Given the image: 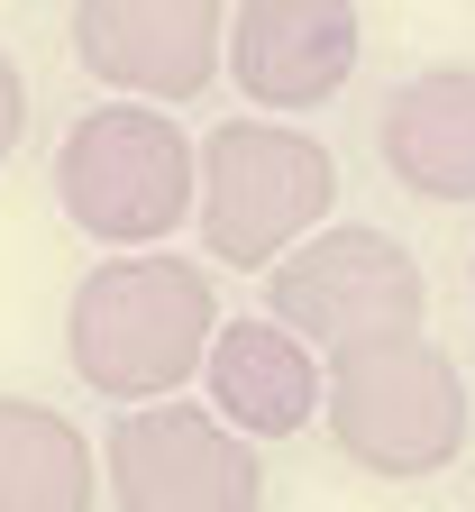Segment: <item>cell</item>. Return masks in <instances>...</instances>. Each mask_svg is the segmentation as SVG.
<instances>
[{
  "label": "cell",
  "mask_w": 475,
  "mask_h": 512,
  "mask_svg": "<svg viewBox=\"0 0 475 512\" xmlns=\"http://www.w3.org/2000/svg\"><path fill=\"white\" fill-rule=\"evenodd\" d=\"M220 330V293L211 266L192 256H101V266L74 284V311H64V357L92 384L101 403H183V384L211 357Z\"/></svg>",
  "instance_id": "obj_1"
},
{
  "label": "cell",
  "mask_w": 475,
  "mask_h": 512,
  "mask_svg": "<svg viewBox=\"0 0 475 512\" xmlns=\"http://www.w3.org/2000/svg\"><path fill=\"white\" fill-rule=\"evenodd\" d=\"M192 220L211 238V266L229 275H275L302 238L329 229L338 202V156L293 119H220L192 147Z\"/></svg>",
  "instance_id": "obj_2"
},
{
  "label": "cell",
  "mask_w": 475,
  "mask_h": 512,
  "mask_svg": "<svg viewBox=\"0 0 475 512\" xmlns=\"http://www.w3.org/2000/svg\"><path fill=\"white\" fill-rule=\"evenodd\" d=\"M320 421L338 439V458L384 476V485H421L439 467H457V448L475 430L466 375L439 339H366L338 348L320 366Z\"/></svg>",
  "instance_id": "obj_3"
},
{
  "label": "cell",
  "mask_w": 475,
  "mask_h": 512,
  "mask_svg": "<svg viewBox=\"0 0 475 512\" xmlns=\"http://www.w3.org/2000/svg\"><path fill=\"white\" fill-rule=\"evenodd\" d=\"M192 138L147 110V101H101L64 128L55 147V202L83 238H101L110 256H156V238H174L192 220Z\"/></svg>",
  "instance_id": "obj_4"
},
{
  "label": "cell",
  "mask_w": 475,
  "mask_h": 512,
  "mask_svg": "<svg viewBox=\"0 0 475 512\" xmlns=\"http://www.w3.org/2000/svg\"><path fill=\"white\" fill-rule=\"evenodd\" d=\"M421 311H430V275L412 266V247L393 229H366V220H329L265 275V320L293 330L311 357L366 348V339H412Z\"/></svg>",
  "instance_id": "obj_5"
},
{
  "label": "cell",
  "mask_w": 475,
  "mask_h": 512,
  "mask_svg": "<svg viewBox=\"0 0 475 512\" xmlns=\"http://www.w3.org/2000/svg\"><path fill=\"white\" fill-rule=\"evenodd\" d=\"M101 485L119 512H256L265 458L211 403H138L101 448Z\"/></svg>",
  "instance_id": "obj_6"
},
{
  "label": "cell",
  "mask_w": 475,
  "mask_h": 512,
  "mask_svg": "<svg viewBox=\"0 0 475 512\" xmlns=\"http://www.w3.org/2000/svg\"><path fill=\"white\" fill-rule=\"evenodd\" d=\"M74 55L119 101L165 110V101L211 92L220 55H229V19L211 0H83L74 10Z\"/></svg>",
  "instance_id": "obj_7"
},
{
  "label": "cell",
  "mask_w": 475,
  "mask_h": 512,
  "mask_svg": "<svg viewBox=\"0 0 475 512\" xmlns=\"http://www.w3.org/2000/svg\"><path fill=\"white\" fill-rule=\"evenodd\" d=\"M366 19L348 0H247L229 10V74L256 110H320L357 74Z\"/></svg>",
  "instance_id": "obj_8"
},
{
  "label": "cell",
  "mask_w": 475,
  "mask_h": 512,
  "mask_svg": "<svg viewBox=\"0 0 475 512\" xmlns=\"http://www.w3.org/2000/svg\"><path fill=\"white\" fill-rule=\"evenodd\" d=\"M201 375H211V412H220V430H238L247 448H256V439H293V430L320 421V357H311L293 330H275L265 311L220 320V330H211V357H201Z\"/></svg>",
  "instance_id": "obj_9"
},
{
  "label": "cell",
  "mask_w": 475,
  "mask_h": 512,
  "mask_svg": "<svg viewBox=\"0 0 475 512\" xmlns=\"http://www.w3.org/2000/svg\"><path fill=\"white\" fill-rule=\"evenodd\" d=\"M375 147L402 192L421 202H475V64H430L384 101Z\"/></svg>",
  "instance_id": "obj_10"
},
{
  "label": "cell",
  "mask_w": 475,
  "mask_h": 512,
  "mask_svg": "<svg viewBox=\"0 0 475 512\" xmlns=\"http://www.w3.org/2000/svg\"><path fill=\"white\" fill-rule=\"evenodd\" d=\"M101 467L74 412H55L37 394H0V512H92Z\"/></svg>",
  "instance_id": "obj_11"
},
{
  "label": "cell",
  "mask_w": 475,
  "mask_h": 512,
  "mask_svg": "<svg viewBox=\"0 0 475 512\" xmlns=\"http://www.w3.org/2000/svg\"><path fill=\"white\" fill-rule=\"evenodd\" d=\"M19 138H28V83H19V64L0 55V165H10Z\"/></svg>",
  "instance_id": "obj_12"
}]
</instances>
